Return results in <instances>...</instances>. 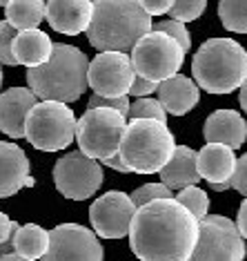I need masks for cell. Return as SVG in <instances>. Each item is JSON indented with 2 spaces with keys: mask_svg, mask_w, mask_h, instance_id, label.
Instances as JSON below:
<instances>
[{
  "mask_svg": "<svg viewBox=\"0 0 247 261\" xmlns=\"http://www.w3.org/2000/svg\"><path fill=\"white\" fill-rule=\"evenodd\" d=\"M207 9V3L205 0H183V3H174L172 9H169V20H176V22H192L196 20L203 11Z\"/></svg>",
  "mask_w": 247,
  "mask_h": 261,
  "instance_id": "obj_28",
  "label": "cell"
},
{
  "mask_svg": "<svg viewBox=\"0 0 247 261\" xmlns=\"http://www.w3.org/2000/svg\"><path fill=\"white\" fill-rule=\"evenodd\" d=\"M178 201L180 205L185 207V210L192 212V217L196 219L198 223L203 221V219H207V210H209V197L205 190H201L198 186H192V188H185L180 190L178 194L174 197Z\"/></svg>",
  "mask_w": 247,
  "mask_h": 261,
  "instance_id": "obj_25",
  "label": "cell"
},
{
  "mask_svg": "<svg viewBox=\"0 0 247 261\" xmlns=\"http://www.w3.org/2000/svg\"><path fill=\"white\" fill-rule=\"evenodd\" d=\"M127 118L114 110H87L76 121V139L80 152L91 161H107L120 150Z\"/></svg>",
  "mask_w": 247,
  "mask_h": 261,
  "instance_id": "obj_6",
  "label": "cell"
},
{
  "mask_svg": "<svg viewBox=\"0 0 247 261\" xmlns=\"http://www.w3.org/2000/svg\"><path fill=\"white\" fill-rule=\"evenodd\" d=\"M98 237L78 223H60L49 230V248L40 261H103Z\"/></svg>",
  "mask_w": 247,
  "mask_h": 261,
  "instance_id": "obj_11",
  "label": "cell"
},
{
  "mask_svg": "<svg viewBox=\"0 0 247 261\" xmlns=\"http://www.w3.org/2000/svg\"><path fill=\"white\" fill-rule=\"evenodd\" d=\"M98 108H103V110H114V112H118V114H122L127 118L129 114V100L127 96H120V98H105V96H96L94 94L91 100H89V110H98Z\"/></svg>",
  "mask_w": 247,
  "mask_h": 261,
  "instance_id": "obj_31",
  "label": "cell"
},
{
  "mask_svg": "<svg viewBox=\"0 0 247 261\" xmlns=\"http://www.w3.org/2000/svg\"><path fill=\"white\" fill-rule=\"evenodd\" d=\"M203 134L205 141L211 145H225L229 150H238L247 139V123L236 110H216L205 121Z\"/></svg>",
  "mask_w": 247,
  "mask_h": 261,
  "instance_id": "obj_17",
  "label": "cell"
},
{
  "mask_svg": "<svg viewBox=\"0 0 247 261\" xmlns=\"http://www.w3.org/2000/svg\"><path fill=\"white\" fill-rule=\"evenodd\" d=\"M136 215V205L125 192L109 190L98 197L89 207L91 228L96 237L103 239H122L129 232L132 219Z\"/></svg>",
  "mask_w": 247,
  "mask_h": 261,
  "instance_id": "obj_13",
  "label": "cell"
},
{
  "mask_svg": "<svg viewBox=\"0 0 247 261\" xmlns=\"http://www.w3.org/2000/svg\"><path fill=\"white\" fill-rule=\"evenodd\" d=\"M0 261H27V259H20L18 254H7V257H0Z\"/></svg>",
  "mask_w": 247,
  "mask_h": 261,
  "instance_id": "obj_40",
  "label": "cell"
},
{
  "mask_svg": "<svg viewBox=\"0 0 247 261\" xmlns=\"http://www.w3.org/2000/svg\"><path fill=\"white\" fill-rule=\"evenodd\" d=\"M238 100H240V108L245 110V114H247V81L243 83V87H240V96H238Z\"/></svg>",
  "mask_w": 247,
  "mask_h": 261,
  "instance_id": "obj_38",
  "label": "cell"
},
{
  "mask_svg": "<svg viewBox=\"0 0 247 261\" xmlns=\"http://www.w3.org/2000/svg\"><path fill=\"white\" fill-rule=\"evenodd\" d=\"M54 43L40 29H29V32H18L14 40V58L16 65H25V67L34 69L40 67L49 61Z\"/></svg>",
  "mask_w": 247,
  "mask_h": 261,
  "instance_id": "obj_21",
  "label": "cell"
},
{
  "mask_svg": "<svg viewBox=\"0 0 247 261\" xmlns=\"http://www.w3.org/2000/svg\"><path fill=\"white\" fill-rule=\"evenodd\" d=\"M219 16L227 32L247 34V0H223Z\"/></svg>",
  "mask_w": 247,
  "mask_h": 261,
  "instance_id": "obj_24",
  "label": "cell"
},
{
  "mask_svg": "<svg viewBox=\"0 0 247 261\" xmlns=\"http://www.w3.org/2000/svg\"><path fill=\"white\" fill-rule=\"evenodd\" d=\"M87 69H89V61L82 54V49L58 43L51 49L49 61L27 72V85L36 98L67 105L78 100L89 87Z\"/></svg>",
  "mask_w": 247,
  "mask_h": 261,
  "instance_id": "obj_3",
  "label": "cell"
},
{
  "mask_svg": "<svg viewBox=\"0 0 247 261\" xmlns=\"http://www.w3.org/2000/svg\"><path fill=\"white\" fill-rule=\"evenodd\" d=\"M105 165H107V168H111V170H116V172H122V174H127V165L122 163V159H120V154H116V156H111V159H107V161H105Z\"/></svg>",
  "mask_w": 247,
  "mask_h": 261,
  "instance_id": "obj_37",
  "label": "cell"
},
{
  "mask_svg": "<svg viewBox=\"0 0 247 261\" xmlns=\"http://www.w3.org/2000/svg\"><path fill=\"white\" fill-rule=\"evenodd\" d=\"M129 58H132L136 76L161 85L163 81L178 76L180 67H183V61H185V51L167 34L151 29L149 34H145L136 43Z\"/></svg>",
  "mask_w": 247,
  "mask_h": 261,
  "instance_id": "obj_8",
  "label": "cell"
},
{
  "mask_svg": "<svg viewBox=\"0 0 247 261\" xmlns=\"http://www.w3.org/2000/svg\"><path fill=\"white\" fill-rule=\"evenodd\" d=\"M76 136V116L74 110L63 103L40 100L34 105L25 121V139L36 150L58 152L69 147Z\"/></svg>",
  "mask_w": 247,
  "mask_h": 261,
  "instance_id": "obj_7",
  "label": "cell"
},
{
  "mask_svg": "<svg viewBox=\"0 0 247 261\" xmlns=\"http://www.w3.org/2000/svg\"><path fill=\"white\" fill-rule=\"evenodd\" d=\"M156 94H158V103L163 105V110L172 116H185L201 100V90L196 87V83L183 74L174 76L169 81H163L158 85Z\"/></svg>",
  "mask_w": 247,
  "mask_h": 261,
  "instance_id": "obj_18",
  "label": "cell"
},
{
  "mask_svg": "<svg viewBox=\"0 0 247 261\" xmlns=\"http://www.w3.org/2000/svg\"><path fill=\"white\" fill-rule=\"evenodd\" d=\"M5 16L16 32L38 29V25L45 20V3L43 0H11V3H5Z\"/></svg>",
  "mask_w": 247,
  "mask_h": 261,
  "instance_id": "obj_23",
  "label": "cell"
},
{
  "mask_svg": "<svg viewBox=\"0 0 247 261\" xmlns=\"http://www.w3.org/2000/svg\"><path fill=\"white\" fill-rule=\"evenodd\" d=\"M129 199H132V203L136 205V210H138V207L151 203V201L174 199V192H169L163 183H145V186H140L138 190H134V192L129 194Z\"/></svg>",
  "mask_w": 247,
  "mask_h": 261,
  "instance_id": "obj_27",
  "label": "cell"
},
{
  "mask_svg": "<svg viewBox=\"0 0 247 261\" xmlns=\"http://www.w3.org/2000/svg\"><path fill=\"white\" fill-rule=\"evenodd\" d=\"M32 183L25 150L9 141H0V199L14 197L18 190Z\"/></svg>",
  "mask_w": 247,
  "mask_h": 261,
  "instance_id": "obj_16",
  "label": "cell"
},
{
  "mask_svg": "<svg viewBox=\"0 0 247 261\" xmlns=\"http://www.w3.org/2000/svg\"><path fill=\"white\" fill-rule=\"evenodd\" d=\"M156 90H158L156 83H149V81L140 79V76H134V83H132V87H129L127 94H132V96H136V98H147Z\"/></svg>",
  "mask_w": 247,
  "mask_h": 261,
  "instance_id": "obj_33",
  "label": "cell"
},
{
  "mask_svg": "<svg viewBox=\"0 0 247 261\" xmlns=\"http://www.w3.org/2000/svg\"><path fill=\"white\" fill-rule=\"evenodd\" d=\"M176 150L174 134L158 121H129L120 141V159L129 172L156 174L169 163Z\"/></svg>",
  "mask_w": 247,
  "mask_h": 261,
  "instance_id": "obj_5",
  "label": "cell"
},
{
  "mask_svg": "<svg viewBox=\"0 0 247 261\" xmlns=\"http://www.w3.org/2000/svg\"><path fill=\"white\" fill-rule=\"evenodd\" d=\"M54 183L63 197L72 201H85L103 186V170L96 161L85 156L80 150L65 154L54 165Z\"/></svg>",
  "mask_w": 247,
  "mask_h": 261,
  "instance_id": "obj_10",
  "label": "cell"
},
{
  "mask_svg": "<svg viewBox=\"0 0 247 261\" xmlns=\"http://www.w3.org/2000/svg\"><path fill=\"white\" fill-rule=\"evenodd\" d=\"M151 32V18L143 11L138 0H98L87 29L94 49L127 54L145 34Z\"/></svg>",
  "mask_w": 247,
  "mask_h": 261,
  "instance_id": "obj_2",
  "label": "cell"
},
{
  "mask_svg": "<svg viewBox=\"0 0 247 261\" xmlns=\"http://www.w3.org/2000/svg\"><path fill=\"white\" fill-rule=\"evenodd\" d=\"M192 74L198 90L209 94L240 90L247 81V51L234 38H209L194 54Z\"/></svg>",
  "mask_w": 247,
  "mask_h": 261,
  "instance_id": "obj_4",
  "label": "cell"
},
{
  "mask_svg": "<svg viewBox=\"0 0 247 261\" xmlns=\"http://www.w3.org/2000/svg\"><path fill=\"white\" fill-rule=\"evenodd\" d=\"M38 98L29 87H11L0 92V129L11 139L25 136V121Z\"/></svg>",
  "mask_w": 247,
  "mask_h": 261,
  "instance_id": "obj_15",
  "label": "cell"
},
{
  "mask_svg": "<svg viewBox=\"0 0 247 261\" xmlns=\"http://www.w3.org/2000/svg\"><path fill=\"white\" fill-rule=\"evenodd\" d=\"M236 230L240 234V239L247 241V199L238 207V217H236Z\"/></svg>",
  "mask_w": 247,
  "mask_h": 261,
  "instance_id": "obj_36",
  "label": "cell"
},
{
  "mask_svg": "<svg viewBox=\"0 0 247 261\" xmlns=\"http://www.w3.org/2000/svg\"><path fill=\"white\" fill-rule=\"evenodd\" d=\"M127 237L140 261H187L198 241V221L176 199H158L138 207Z\"/></svg>",
  "mask_w": 247,
  "mask_h": 261,
  "instance_id": "obj_1",
  "label": "cell"
},
{
  "mask_svg": "<svg viewBox=\"0 0 247 261\" xmlns=\"http://www.w3.org/2000/svg\"><path fill=\"white\" fill-rule=\"evenodd\" d=\"M151 29H154V32H161V34H167L169 38H174L176 43L183 47L185 54L190 51L192 36H190V32H187V27L183 25V22H176V20L167 18V20H161V22H156V25H151Z\"/></svg>",
  "mask_w": 247,
  "mask_h": 261,
  "instance_id": "obj_29",
  "label": "cell"
},
{
  "mask_svg": "<svg viewBox=\"0 0 247 261\" xmlns=\"http://www.w3.org/2000/svg\"><path fill=\"white\" fill-rule=\"evenodd\" d=\"M161 174V183L169 192H180L185 188L198 186L201 176L196 170V152L187 145H176V150L169 159V163L158 172Z\"/></svg>",
  "mask_w": 247,
  "mask_h": 261,
  "instance_id": "obj_20",
  "label": "cell"
},
{
  "mask_svg": "<svg viewBox=\"0 0 247 261\" xmlns=\"http://www.w3.org/2000/svg\"><path fill=\"white\" fill-rule=\"evenodd\" d=\"M18 228H20V223L11 221V219L5 215V212H0V246L14 239V232H16Z\"/></svg>",
  "mask_w": 247,
  "mask_h": 261,
  "instance_id": "obj_35",
  "label": "cell"
},
{
  "mask_svg": "<svg viewBox=\"0 0 247 261\" xmlns=\"http://www.w3.org/2000/svg\"><path fill=\"white\" fill-rule=\"evenodd\" d=\"M232 188L238 190V192L247 199V154L236 159V170H234V176H232Z\"/></svg>",
  "mask_w": 247,
  "mask_h": 261,
  "instance_id": "obj_32",
  "label": "cell"
},
{
  "mask_svg": "<svg viewBox=\"0 0 247 261\" xmlns=\"http://www.w3.org/2000/svg\"><path fill=\"white\" fill-rule=\"evenodd\" d=\"M132 121H158L167 125V112L163 110V105L154 98H138L134 103H129V114Z\"/></svg>",
  "mask_w": 247,
  "mask_h": 261,
  "instance_id": "obj_26",
  "label": "cell"
},
{
  "mask_svg": "<svg viewBox=\"0 0 247 261\" xmlns=\"http://www.w3.org/2000/svg\"><path fill=\"white\" fill-rule=\"evenodd\" d=\"M0 87H3V67H0Z\"/></svg>",
  "mask_w": 247,
  "mask_h": 261,
  "instance_id": "obj_41",
  "label": "cell"
},
{
  "mask_svg": "<svg viewBox=\"0 0 247 261\" xmlns=\"http://www.w3.org/2000/svg\"><path fill=\"white\" fill-rule=\"evenodd\" d=\"M134 65L129 54L118 51H103L89 63L87 69V85L94 90L96 96L105 98H120L127 96L129 87L134 83Z\"/></svg>",
  "mask_w": 247,
  "mask_h": 261,
  "instance_id": "obj_12",
  "label": "cell"
},
{
  "mask_svg": "<svg viewBox=\"0 0 247 261\" xmlns=\"http://www.w3.org/2000/svg\"><path fill=\"white\" fill-rule=\"evenodd\" d=\"M16 36H18V32H16L7 20L0 22V67H3V65L14 67L16 65V58H14V40H16Z\"/></svg>",
  "mask_w": 247,
  "mask_h": 261,
  "instance_id": "obj_30",
  "label": "cell"
},
{
  "mask_svg": "<svg viewBox=\"0 0 247 261\" xmlns=\"http://www.w3.org/2000/svg\"><path fill=\"white\" fill-rule=\"evenodd\" d=\"M232 188V181H227V183H219V186H211V190H216V192H225V190Z\"/></svg>",
  "mask_w": 247,
  "mask_h": 261,
  "instance_id": "obj_39",
  "label": "cell"
},
{
  "mask_svg": "<svg viewBox=\"0 0 247 261\" xmlns=\"http://www.w3.org/2000/svg\"><path fill=\"white\" fill-rule=\"evenodd\" d=\"M245 241L236 223L221 215H207L198 223V241L187 261H243Z\"/></svg>",
  "mask_w": 247,
  "mask_h": 261,
  "instance_id": "obj_9",
  "label": "cell"
},
{
  "mask_svg": "<svg viewBox=\"0 0 247 261\" xmlns=\"http://www.w3.org/2000/svg\"><path fill=\"white\" fill-rule=\"evenodd\" d=\"M14 254L27 261H38L45 257L47 248H49V230H45L38 223L20 225L14 232Z\"/></svg>",
  "mask_w": 247,
  "mask_h": 261,
  "instance_id": "obj_22",
  "label": "cell"
},
{
  "mask_svg": "<svg viewBox=\"0 0 247 261\" xmlns=\"http://www.w3.org/2000/svg\"><path fill=\"white\" fill-rule=\"evenodd\" d=\"M94 3L89 0H51L45 5V20L65 36H78L89 29Z\"/></svg>",
  "mask_w": 247,
  "mask_h": 261,
  "instance_id": "obj_14",
  "label": "cell"
},
{
  "mask_svg": "<svg viewBox=\"0 0 247 261\" xmlns=\"http://www.w3.org/2000/svg\"><path fill=\"white\" fill-rule=\"evenodd\" d=\"M174 3H169V0H140V7L147 16H163V14H169V9H172Z\"/></svg>",
  "mask_w": 247,
  "mask_h": 261,
  "instance_id": "obj_34",
  "label": "cell"
},
{
  "mask_svg": "<svg viewBox=\"0 0 247 261\" xmlns=\"http://www.w3.org/2000/svg\"><path fill=\"white\" fill-rule=\"evenodd\" d=\"M196 170H198V176L207 181L209 186L232 181L234 170H236L234 150H229L225 145L205 143L201 147V152H196Z\"/></svg>",
  "mask_w": 247,
  "mask_h": 261,
  "instance_id": "obj_19",
  "label": "cell"
}]
</instances>
